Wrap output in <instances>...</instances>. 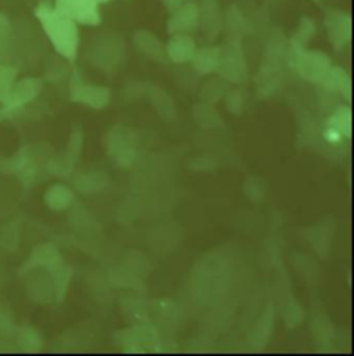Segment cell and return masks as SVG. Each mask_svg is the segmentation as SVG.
<instances>
[{
    "instance_id": "cell-7",
    "label": "cell",
    "mask_w": 354,
    "mask_h": 356,
    "mask_svg": "<svg viewBox=\"0 0 354 356\" xmlns=\"http://www.w3.org/2000/svg\"><path fill=\"white\" fill-rule=\"evenodd\" d=\"M108 153L119 167H129L136 157L135 134L125 127H114L108 135Z\"/></svg>"
},
{
    "instance_id": "cell-6",
    "label": "cell",
    "mask_w": 354,
    "mask_h": 356,
    "mask_svg": "<svg viewBox=\"0 0 354 356\" xmlns=\"http://www.w3.org/2000/svg\"><path fill=\"white\" fill-rule=\"evenodd\" d=\"M125 53V43L117 35L97 36L89 50V60L101 70L114 68Z\"/></svg>"
},
{
    "instance_id": "cell-11",
    "label": "cell",
    "mask_w": 354,
    "mask_h": 356,
    "mask_svg": "<svg viewBox=\"0 0 354 356\" xmlns=\"http://www.w3.org/2000/svg\"><path fill=\"white\" fill-rule=\"evenodd\" d=\"M111 92L106 86L87 85L81 81H75L71 86V99L76 103L86 104L94 110H101L110 103Z\"/></svg>"
},
{
    "instance_id": "cell-25",
    "label": "cell",
    "mask_w": 354,
    "mask_h": 356,
    "mask_svg": "<svg viewBox=\"0 0 354 356\" xmlns=\"http://www.w3.org/2000/svg\"><path fill=\"white\" fill-rule=\"evenodd\" d=\"M150 99L151 103L154 106V108L157 110V113L164 117L165 120H171L175 117V103L171 99V96L168 93H165L162 89L160 88H154L150 93Z\"/></svg>"
},
{
    "instance_id": "cell-4",
    "label": "cell",
    "mask_w": 354,
    "mask_h": 356,
    "mask_svg": "<svg viewBox=\"0 0 354 356\" xmlns=\"http://www.w3.org/2000/svg\"><path fill=\"white\" fill-rule=\"evenodd\" d=\"M216 72L221 79L233 83H241L246 79L248 67L239 40L233 39L219 47V64Z\"/></svg>"
},
{
    "instance_id": "cell-12",
    "label": "cell",
    "mask_w": 354,
    "mask_h": 356,
    "mask_svg": "<svg viewBox=\"0 0 354 356\" xmlns=\"http://www.w3.org/2000/svg\"><path fill=\"white\" fill-rule=\"evenodd\" d=\"M352 135V111L346 106H341L330 117L324 128V138L330 143H339L344 138Z\"/></svg>"
},
{
    "instance_id": "cell-2",
    "label": "cell",
    "mask_w": 354,
    "mask_h": 356,
    "mask_svg": "<svg viewBox=\"0 0 354 356\" xmlns=\"http://www.w3.org/2000/svg\"><path fill=\"white\" fill-rule=\"evenodd\" d=\"M228 280L230 269L223 259L217 257L203 258L192 270V293L198 300L212 302L224 296Z\"/></svg>"
},
{
    "instance_id": "cell-10",
    "label": "cell",
    "mask_w": 354,
    "mask_h": 356,
    "mask_svg": "<svg viewBox=\"0 0 354 356\" xmlns=\"http://www.w3.org/2000/svg\"><path fill=\"white\" fill-rule=\"evenodd\" d=\"M326 29L332 46L339 50L352 39V15L344 11L331 10L324 18Z\"/></svg>"
},
{
    "instance_id": "cell-9",
    "label": "cell",
    "mask_w": 354,
    "mask_h": 356,
    "mask_svg": "<svg viewBox=\"0 0 354 356\" xmlns=\"http://www.w3.org/2000/svg\"><path fill=\"white\" fill-rule=\"evenodd\" d=\"M199 26V7L194 0H185L174 11L167 22L169 35L174 33H189Z\"/></svg>"
},
{
    "instance_id": "cell-22",
    "label": "cell",
    "mask_w": 354,
    "mask_h": 356,
    "mask_svg": "<svg viewBox=\"0 0 354 356\" xmlns=\"http://www.w3.org/2000/svg\"><path fill=\"white\" fill-rule=\"evenodd\" d=\"M316 33L314 21L309 17H302L294 36L289 40V47L292 51H299L307 47L309 42L313 39Z\"/></svg>"
},
{
    "instance_id": "cell-24",
    "label": "cell",
    "mask_w": 354,
    "mask_h": 356,
    "mask_svg": "<svg viewBox=\"0 0 354 356\" xmlns=\"http://www.w3.org/2000/svg\"><path fill=\"white\" fill-rule=\"evenodd\" d=\"M108 183V177L101 171H90L81 175L76 180V187L83 193H99Z\"/></svg>"
},
{
    "instance_id": "cell-13",
    "label": "cell",
    "mask_w": 354,
    "mask_h": 356,
    "mask_svg": "<svg viewBox=\"0 0 354 356\" xmlns=\"http://www.w3.org/2000/svg\"><path fill=\"white\" fill-rule=\"evenodd\" d=\"M199 7V25L209 39H214L223 28V14L219 0H201Z\"/></svg>"
},
{
    "instance_id": "cell-17",
    "label": "cell",
    "mask_w": 354,
    "mask_h": 356,
    "mask_svg": "<svg viewBox=\"0 0 354 356\" xmlns=\"http://www.w3.org/2000/svg\"><path fill=\"white\" fill-rule=\"evenodd\" d=\"M273 326H274V311L271 307H269V309L260 316V319L253 325L252 330L249 332V339H248L249 344L256 350H262L267 344L269 337L271 336Z\"/></svg>"
},
{
    "instance_id": "cell-31",
    "label": "cell",
    "mask_w": 354,
    "mask_h": 356,
    "mask_svg": "<svg viewBox=\"0 0 354 356\" xmlns=\"http://www.w3.org/2000/svg\"><path fill=\"white\" fill-rule=\"evenodd\" d=\"M96 1H97V3H99V4H103V3H107V1H108V0H96Z\"/></svg>"
},
{
    "instance_id": "cell-23",
    "label": "cell",
    "mask_w": 354,
    "mask_h": 356,
    "mask_svg": "<svg viewBox=\"0 0 354 356\" xmlns=\"http://www.w3.org/2000/svg\"><path fill=\"white\" fill-rule=\"evenodd\" d=\"M72 201H74V193L67 186H62V184H56L50 187L46 193L47 205L56 211L65 209L67 207L71 205Z\"/></svg>"
},
{
    "instance_id": "cell-5",
    "label": "cell",
    "mask_w": 354,
    "mask_h": 356,
    "mask_svg": "<svg viewBox=\"0 0 354 356\" xmlns=\"http://www.w3.org/2000/svg\"><path fill=\"white\" fill-rule=\"evenodd\" d=\"M125 353H160V336L151 326H136L121 330L114 337Z\"/></svg>"
},
{
    "instance_id": "cell-28",
    "label": "cell",
    "mask_w": 354,
    "mask_h": 356,
    "mask_svg": "<svg viewBox=\"0 0 354 356\" xmlns=\"http://www.w3.org/2000/svg\"><path fill=\"white\" fill-rule=\"evenodd\" d=\"M56 272H54V283H56V293L58 296V298L61 300L67 291V286H68V282L71 279V275H72V270L69 268H65V266H60V265H56L54 266Z\"/></svg>"
},
{
    "instance_id": "cell-19",
    "label": "cell",
    "mask_w": 354,
    "mask_h": 356,
    "mask_svg": "<svg viewBox=\"0 0 354 356\" xmlns=\"http://www.w3.org/2000/svg\"><path fill=\"white\" fill-rule=\"evenodd\" d=\"M40 90V82L36 79H24L12 86L7 104L10 108L19 107L28 102H31Z\"/></svg>"
},
{
    "instance_id": "cell-3",
    "label": "cell",
    "mask_w": 354,
    "mask_h": 356,
    "mask_svg": "<svg viewBox=\"0 0 354 356\" xmlns=\"http://www.w3.org/2000/svg\"><path fill=\"white\" fill-rule=\"evenodd\" d=\"M288 61L296 68V71L305 81L319 85L332 67L331 58L328 57L327 53L321 50H291Z\"/></svg>"
},
{
    "instance_id": "cell-16",
    "label": "cell",
    "mask_w": 354,
    "mask_h": 356,
    "mask_svg": "<svg viewBox=\"0 0 354 356\" xmlns=\"http://www.w3.org/2000/svg\"><path fill=\"white\" fill-rule=\"evenodd\" d=\"M330 93H341L348 102L352 100V81L341 67H331L320 83Z\"/></svg>"
},
{
    "instance_id": "cell-18",
    "label": "cell",
    "mask_w": 354,
    "mask_h": 356,
    "mask_svg": "<svg viewBox=\"0 0 354 356\" xmlns=\"http://www.w3.org/2000/svg\"><path fill=\"white\" fill-rule=\"evenodd\" d=\"M223 24L226 25L228 33L233 35L234 39H237V40L252 33L251 22L248 21V18L244 15V13L235 4L228 7V10L226 13V18L223 19Z\"/></svg>"
},
{
    "instance_id": "cell-20",
    "label": "cell",
    "mask_w": 354,
    "mask_h": 356,
    "mask_svg": "<svg viewBox=\"0 0 354 356\" xmlns=\"http://www.w3.org/2000/svg\"><path fill=\"white\" fill-rule=\"evenodd\" d=\"M194 70L199 75H209L216 72L219 64V47L196 49L191 58Z\"/></svg>"
},
{
    "instance_id": "cell-26",
    "label": "cell",
    "mask_w": 354,
    "mask_h": 356,
    "mask_svg": "<svg viewBox=\"0 0 354 356\" xmlns=\"http://www.w3.org/2000/svg\"><path fill=\"white\" fill-rule=\"evenodd\" d=\"M194 118L196 124L203 128H214L221 125V118L208 103H201L194 107Z\"/></svg>"
},
{
    "instance_id": "cell-29",
    "label": "cell",
    "mask_w": 354,
    "mask_h": 356,
    "mask_svg": "<svg viewBox=\"0 0 354 356\" xmlns=\"http://www.w3.org/2000/svg\"><path fill=\"white\" fill-rule=\"evenodd\" d=\"M81 149H82V134H81V131H78L71 136V140H69V145H68L67 159L69 160L71 164H74L79 159Z\"/></svg>"
},
{
    "instance_id": "cell-15",
    "label": "cell",
    "mask_w": 354,
    "mask_h": 356,
    "mask_svg": "<svg viewBox=\"0 0 354 356\" xmlns=\"http://www.w3.org/2000/svg\"><path fill=\"white\" fill-rule=\"evenodd\" d=\"M133 43L143 54L149 56L153 60L167 58L165 44L161 42V39L155 33L147 29H137L133 33Z\"/></svg>"
},
{
    "instance_id": "cell-21",
    "label": "cell",
    "mask_w": 354,
    "mask_h": 356,
    "mask_svg": "<svg viewBox=\"0 0 354 356\" xmlns=\"http://www.w3.org/2000/svg\"><path fill=\"white\" fill-rule=\"evenodd\" d=\"M281 76L280 70L273 65H266L258 76V90L260 97H270L280 89Z\"/></svg>"
},
{
    "instance_id": "cell-14",
    "label": "cell",
    "mask_w": 354,
    "mask_h": 356,
    "mask_svg": "<svg viewBox=\"0 0 354 356\" xmlns=\"http://www.w3.org/2000/svg\"><path fill=\"white\" fill-rule=\"evenodd\" d=\"M195 50V40L188 33H174L165 44L167 57L176 64L191 61Z\"/></svg>"
},
{
    "instance_id": "cell-27",
    "label": "cell",
    "mask_w": 354,
    "mask_h": 356,
    "mask_svg": "<svg viewBox=\"0 0 354 356\" xmlns=\"http://www.w3.org/2000/svg\"><path fill=\"white\" fill-rule=\"evenodd\" d=\"M15 71L12 68L0 67V100L7 103L11 89L14 86Z\"/></svg>"
},
{
    "instance_id": "cell-8",
    "label": "cell",
    "mask_w": 354,
    "mask_h": 356,
    "mask_svg": "<svg viewBox=\"0 0 354 356\" xmlns=\"http://www.w3.org/2000/svg\"><path fill=\"white\" fill-rule=\"evenodd\" d=\"M99 3L96 0H56L54 7L82 25H99L101 21Z\"/></svg>"
},
{
    "instance_id": "cell-1",
    "label": "cell",
    "mask_w": 354,
    "mask_h": 356,
    "mask_svg": "<svg viewBox=\"0 0 354 356\" xmlns=\"http://www.w3.org/2000/svg\"><path fill=\"white\" fill-rule=\"evenodd\" d=\"M35 15L56 51L68 61H74L79 49L78 24L47 3H40Z\"/></svg>"
},
{
    "instance_id": "cell-30",
    "label": "cell",
    "mask_w": 354,
    "mask_h": 356,
    "mask_svg": "<svg viewBox=\"0 0 354 356\" xmlns=\"http://www.w3.org/2000/svg\"><path fill=\"white\" fill-rule=\"evenodd\" d=\"M162 1V4H164V7L167 8V10H169V11H174L175 8H177L181 3H184L185 0H161Z\"/></svg>"
}]
</instances>
